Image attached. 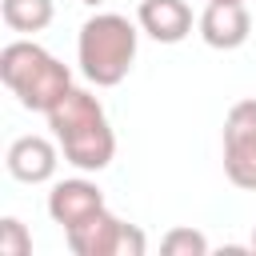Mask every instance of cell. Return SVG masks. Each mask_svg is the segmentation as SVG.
<instances>
[{
    "instance_id": "1",
    "label": "cell",
    "mask_w": 256,
    "mask_h": 256,
    "mask_svg": "<svg viewBox=\"0 0 256 256\" xmlns=\"http://www.w3.org/2000/svg\"><path fill=\"white\" fill-rule=\"evenodd\" d=\"M48 128L64 152V160L80 172H100L116 156V136L108 128V116L100 100L84 88H68L64 100L48 112Z\"/></svg>"
},
{
    "instance_id": "2",
    "label": "cell",
    "mask_w": 256,
    "mask_h": 256,
    "mask_svg": "<svg viewBox=\"0 0 256 256\" xmlns=\"http://www.w3.org/2000/svg\"><path fill=\"white\" fill-rule=\"evenodd\" d=\"M0 80L12 88V96L28 108V112H52L64 92L72 88V72L44 52L36 40H12L0 52Z\"/></svg>"
},
{
    "instance_id": "3",
    "label": "cell",
    "mask_w": 256,
    "mask_h": 256,
    "mask_svg": "<svg viewBox=\"0 0 256 256\" xmlns=\"http://www.w3.org/2000/svg\"><path fill=\"white\" fill-rule=\"evenodd\" d=\"M136 24L120 12H96L80 24L76 60L96 88H116L136 60Z\"/></svg>"
},
{
    "instance_id": "4",
    "label": "cell",
    "mask_w": 256,
    "mask_h": 256,
    "mask_svg": "<svg viewBox=\"0 0 256 256\" xmlns=\"http://www.w3.org/2000/svg\"><path fill=\"white\" fill-rule=\"evenodd\" d=\"M224 172L236 188L256 192V100H236L224 116Z\"/></svg>"
},
{
    "instance_id": "5",
    "label": "cell",
    "mask_w": 256,
    "mask_h": 256,
    "mask_svg": "<svg viewBox=\"0 0 256 256\" xmlns=\"http://www.w3.org/2000/svg\"><path fill=\"white\" fill-rule=\"evenodd\" d=\"M196 28H200V36H204L208 48L232 52V48H240V44L248 40L252 16H248V8H244L240 0H208V8L200 12Z\"/></svg>"
},
{
    "instance_id": "6",
    "label": "cell",
    "mask_w": 256,
    "mask_h": 256,
    "mask_svg": "<svg viewBox=\"0 0 256 256\" xmlns=\"http://www.w3.org/2000/svg\"><path fill=\"white\" fill-rule=\"evenodd\" d=\"M4 164H8L12 180H20V184H44V180H52V172H56L60 160H56V144L52 140H44V136H20V140L8 144Z\"/></svg>"
},
{
    "instance_id": "7",
    "label": "cell",
    "mask_w": 256,
    "mask_h": 256,
    "mask_svg": "<svg viewBox=\"0 0 256 256\" xmlns=\"http://www.w3.org/2000/svg\"><path fill=\"white\" fill-rule=\"evenodd\" d=\"M136 24L156 44H180L192 32V8L184 0H140Z\"/></svg>"
},
{
    "instance_id": "8",
    "label": "cell",
    "mask_w": 256,
    "mask_h": 256,
    "mask_svg": "<svg viewBox=\"0 0 256 256\" xmlns=\"http://www.w3.org/2000/svg\"><path fill=\"white\" fill-rule=\"evenodd\" d=\"M104 208V192L92 184V180H60L52 192H48V216L60 224V228H72L80 220H88L92 212Z\"/></svg>"
},
{
    "instance_id": "9",
    "label": "cell",
    "mask_w": 256,
    "mask_h": 256,
    "mask_svg": "<svg viewBox=\"0 0 256 256\" xmlns=\"http://www.w3.org/2000/svg\"><path fill=\"white\" fill-rule=\"evenodd\" d=\"M120 228H124V220L112 216L108 208H100V212H92L88 220L64 228V240H68V248H72L76 256H116Z\"/></svg>"
},
{
    "instance_id": "10",
    "label": "cell",
    "mask_w": 256,
    "mask_h": 256,
    "mask_svg": "<svg viewBox=\"0 0 256 256\" xmlns=\"http://www.w3.org/2000/svg\"><path fill=\"white\" fill-rule=\"evenodd\" d=\"M0 16L12 32H44L56 16L52 0H0Z\"/></svg>"
},
{
    "instance_id": "11",
    "label": "cell",
    "mask_w": 256,
    "mask_h": 256,
    "mask_svg": "<svg viewBox=\"0 0 256 256\" xmlns=\"http://www.w3.org/2000/svg\"><path fill=\"white\" fill-rule=\"evenodd\" d=\"M160 252L164 256H208V240L196 228H172L160 240Z\"/></svg>"
},
{
    "instance_id": "12",
    "label": "cell",
    "mask_w": 256,
    "mask_h": 256,
    "mask_svg": "<svg viewBox=\"0 0 256 256\" xmlns=\"http://www.w3.org/2000/svg\"><path fill=\"white\" fill-rule=\"evenodd\" d=\"M32 252V236L16 216L0 220V256H28Z\"/></svg>"
},
{
    "instance_id": "13",
    "label": "cell",
    "mask_w": 256,
    "mask_h": 256,
    "mask_svg": "<svg viewBox=\"0 0 256 256\" xmlns=\"http://www.w3.org/2000/svg\"><path fill=\"white\" fill-rule=\"evenodd\" d=\"M80 4H104V0H80Z\"/></svg>"
},
{
    "instance_id": "14",
    "label": "cell",
    "mask_w": 256,
    "mask_h": 256,
    "mask_svg": "<svg viewBox=\"0 0 256 256\" xmlns=\"http://www.w3.org/2000/svg\"><path fill=\"white\" fill-rule=\"evenodd\" d=\"M252 252H256V232H252Z\"/></svg>"
},
{
    "instance_id": "15",
    "label": "cell",
    "mask_w": 256,
    "mask_h": 256,
    "mask_svg": "<svg viewBox=\"0 0 256 256\" xmlns=\"http://www.w3.org/2000/svg\"><path fill=\"white\" fill-rule=\"evenodd\" d=\"M240 4H244V0H240Z\"/></svg>"
}]
</instances>
